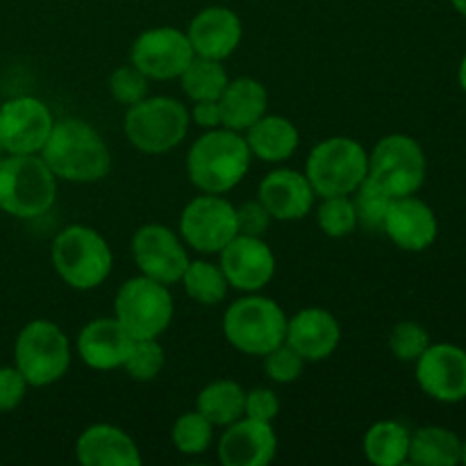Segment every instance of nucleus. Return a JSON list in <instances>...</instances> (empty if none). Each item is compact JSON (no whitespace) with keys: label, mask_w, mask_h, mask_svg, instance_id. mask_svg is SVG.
Returning <instances> with one entry per match:
<instances>
[{"label":"nucleus","mask_w":466,"mask_h":466,"mask_svg":"<svg viewBox=\"0 0 466 466\" xmlns=\"http://www.w3.org/2000/svg\"><path fill=\"white\" fill-rule=\"evenodd\" d=\"M41 159L57 180L91 185L109 176L112 153L96 127L82 118L55 121L48 141L41 148Z\"/></svg>","instance_id":"1"},{"label":"nucleus","mask_w":466,"mask_h":466,"mask_svg":"<svg viewBox=\"0 0 466 466\" xmlns=\"http://www.w3.org/2000/svg\"><path fill=\"white\" fill-rule=\"evenodd\" d=\"M250 159L246 137L228 127H214L191 144L187 176L203 194H228L246 177Z\"/></svg>","instance_id":"2"},{"label":"nucleus","mask_w":466,"mask_h":466,"mask_svg":"<svg viewBox=\"0 0 466 466\" xmlns=\"http://www.w3.org/2000/svg\"><path fill=\"white\" fill-rule=\"evenodd\" d=\"M57 200V177L41 155L0 159V209L14 218H39Z\"/></svg>","instance_id":"3"},{"label":"nucleus","mask_w":466,"mask_h":466,"mask_svg":"<svg viewBox=\"0 0 466 466\" xmlns=\"http://www.w3.org/2000/svg\"><path fill=\"white\" fill-rule=\"evenodd\" d=\"M50 259L57 276L77 291L103 285L114 267V255L105 237L89 226H68L53 239Z\"/></svg>","instance_id":"4"},{"label":"nucleus","mask_w":466,"mask_h":466,"mask_svg":"<svg viewBox=\"0 0 466 466\" xmlns=\"http://www.w3.org/2000/svg\"><path fill=\"white\" fill-rule=\"evenodd\" d=\"M287 314L267 296L255 294L235 300L223 314V335L239 353L264 358L268 350L285 344Z\"/></svg>","instance_id":"5"},{"label":"nucleus","mask_w":466,"mask_h":466,"mask_svg":"<svg viewBox=\"0 0 466 466\" xmlns=\"http://www.w3.org/2000/svg\"><path fill=\"white\" fill-rule=\"evenodd\" d=\"M189 123V109L180 100L171 96H146L127 107L123 132L141 153L164 155L185 141Z\"/></svg>","instance_id":"6"},{"label":"nucleus","mask_w":466,"mask_h":466,"mask_svg":"<svg viewBox=\"0 0 466 466\" xmlns=\"http://www.w3.org/2000/svg\"><path fill=\"white\" fill-rule=\"evenodd\" d=\"M305 176L314 194L350 196L369 176V153L350 137H330L309 150Z\"/></svg>","instance_id":"7"},{"label":"nucleus","mask_w":466,"mask_h":466,"mask_svg":"<svg viewBox=\"0 0 466 466\" xmlns=\"http://www.w3.org/2000/svg\"><path fill=\"white\" fill-rule=\"evenodd\" d=\"M14 367L30 387H48L62 380L71 367V344L57 323L35 319L14 341Z\"/></svg>","instance_id":"8"},{"label":"nucleus","mask_w":466,"mask_h":466,"mask_svg":"<svg viewBox=\"0 0 466 466\" xmlns=\"http://www.w3.org/2000/svg\"><path fill=\"white\" fill-rule=\"evenodd\" d=\"M176 303L168 285L148 276H135L121 285L114 299V319L132 339H150L168 330Z\"/></svg>","instance_id":"9"},{"label":"nucleus","mask_w":466,"mask_h":466,"mask_svg":"<svg viewBox=\"0 0 466 466\" xmlns=\"http://www.w3.org/2000/svg\"><path fill=\"white\" fill-rule=\"evenodd\" d=\"M426 153L410 135H387L369 155V177L391 198L412 196L426 182Z\"/></svg>","instance_id":"10"},{"label":"nucleus","mask_w":466,"mask_h":466,"mask_svg":"<svg viewBox=\"0 0 466 466\" xmlns=\"http://www.w3.org/2000/svg\"><path fill=\"white\" fill-rule=\"evenodd\" d=\"M239 235L237 208L223 194H203L185 205L180 214V237L196 253H221Z\"/></svg>","instance_id":"11"},{"label":"nucleus","mask_w":466,"mask_h":466,"mask_svg":"<svg viewBox=\"0 0 466 466\" xmlns=\"http://www.w3.org/2000/svg\"><path fill=\"white\" fill-rule=\"evenodd\" d=\"M53 126L50 107L35 96H16L0 105V146L7 155H39Z\"/></svg>","instance_id":"12"},{"label":"nucleus","mask_w":466,"mask_h":466,"mask_svg":"<svg viewBox=\"0 0 466 466\" xmlns=\"http://www.w3.org/2000/svg\"><path fill=\"white\" fill-rule=\"evenodd\" d=\"M187 32L162 25L141 32L130 50V64L139 68L148 80H176L194 59Z\"/></svg>","instance_id":"13"},{"label":"nucleus","mask_w":466,"mask_h":466,"mask_svg":"<svg viewBox=\"0 0 466 466\" xmlns=\"http://www.w3.org/2000/svg\"><path fill=\"white\" fill-rule=\"evenodd\" d=\"M132 258L141 276H148L162 285H177L189 264L185 241L162 223H146L132 235Z\"/></svg>","instance_id":"14"},{"label":"nucleus","mask_w":466,"mask_h":466,"mask_svg":"<svg viewBox=\"0 0 466 466\" xmlns=\"http://www.w3.org/2000/svg\"><path fill=\"white\" fill-rule=\"evenodd\" d=\"M218 267L226 273L232 289L255 294L276 276V255L262 237L237 235L221 248Z\"/></svg>","instance_id":"15"},{"label":"nucleus","mask_w":466,"mask_h":466,"mask_svg":"<svg viewBox=\"0 0 466 466\" xmlns=\"http://www.w3.org/2000/svg\"><path fill=\"white\" fill-rule=\"evenodd\" d=\"M417 382L440 403L466 400V350L455 344H431L417 360Z\"/></svg>","instance_id":"16"},{"label":"nucleus","mask_w":466,"mask_h":466,"mask_svg":"<svg viewBox=\"0 0 466 466\" xmlns=\"http://www.w3.org/2000/svg\"><path fill=\"white\" fill-rule=\"evenodd\" d=\"M278 455V435L268 421L241 417L226 426L218 440L223 466H267Z\"/></svg>","instance_id":"17"},{"label":"nucleus","mask_w":466,"mask_h":466,"mask_svg":"<svg viewBox=\"0 0 466 466\" xmlns=\"http://www.w3.org/2000/svg\"><path fill=\"white\" fill-rule=\"evenodd\" d=\"M382 232L399 248L408 250V253H421L437 241L440 223H437L431 205L423 203L421 198H417L414 194L400 196V198L391 200Z\"/></svg>","instance_id":"18"},{"label":"nucleus","mask_w":466,"mask_h":466,"mask_svg":"<svg viewBox=\"0 0 466 466\" xmlns=\"http://www.w3.org/2000/svg\"><path fill=\"white\" fill-rule=\"evenodd\" d=\"M241 36H244L241 18L230 7L221 5L200 9L187 27V39L194 48V55L218 59V62L228 59L239 48Z\"/></svg>","instance_id":"19"},{"label":"nucleus","mask_w":466,"mask_h":466,"mask_svg":"<svg viewBox=\"0 0 466 466\" xmlns=\"http://www.w3.org/2000/svg\"><path fill=\"white\" fill-rule=\"evenodd\" d=\"M314 198L308 176L294 168H276L258 187V200L276 221H300L312 212Z\"/></svg>","instance_id":"20"},{"label":"nucleus","mask_w":466,"mask_h":466,"mask_svg":"<svg viewBox=\"0 0 466 466\" xmlns=\"http://www.w3.org/2000/svg\"><path fill=\"white\" fill-rule=\"evenodd\" d=\"M285 341L305 362H323L339 349L341 326L328 309L305 308L287 321Z\"/></svg>","instance_id":"21"},{"label":"nucleus","mask_w":466,"mask_h":466,"mask_svg":"<svg viewBox=\"0 0 466 466\" xmlns=\"http://www.w3.org/2000/svg\"><path fill=\"white\" fill-rule=\"evenodd\" d=\"M76 458L82 466H139L141 453L135 440L112 423L85 428L76 441Z\"/></svg>","instance_id":"22"},{"label":"nucleus","mask_w":466,"mask_h":466,"mask_svg":"<svg viewBox=\"0 0 466 466\" xmlns=\"http://www.w3.org/2000/svg\"><path fill=\"white\" fill-rule=\"evenodd\" d=\"M132 337L116 319H94L77 335V355L94 371L121 369Z\"/></svg>","instance_id":"23"},{"label":"nucleus","mask_w":466,"mask_h":466,"mask_svg":"<svg viewBox=\"0 0 466 466\" xmlns=\"http://www.w3.org/2000/svg\"><path fill=\"white\" fill-rule=\"evenodd\" d=\"M218 107H221V127L246 132L268 112V91L255 77H235L223 89Z\"/></svg>","instance_id":"24"},{"label":"nucleus","mask_w":466,"mask_h":466,"mask_svg":"<svg viewBox=\"0 0 466 466\" xmlns=\"http://www.w3.org/2000/svg\"><path fill=\"white\" fill-rule=\"evenodd\" d=\"M246 144L259 162L280 164L299 150L300 132L287 116L267 112L246 130Z\"/></svg>","instance_id":"25"},{"label":"nucleus","mask_w":466,"mask_h":466,"mask_svg":"<svg viewBox=\"0 0 466 466\" xmlns=\"http://www.w3.org/2000/svg\"><path fill=\"white\" fill-rule=\"evenodd\" d=\"M408 462L419 466H455L462 462V440L441 426H426L412 432Z\"/></svg>","instance_id":"26"},{"label":"nucleus","mask_w":466,"mask_h":466,"mask_svg":"<svg viewBox=\"0 0 466 466\" xmlns=\"http://www.w3.org/2000/svg\"><path fill=\"white\" fill-rule=\"evenodd\" d=\"M412 432L400 421H378L364 435V455L376 466H400L408 462Z\"/></svg>","instance_id":"27"},{"label":"nucleus","mask_w":466,"mask_h":466,"mask_svg":"<svg viewBox=\"0 0 466 466\" xmlns=\"http://www.w3.org/2000/svg\"><path fill=\"white\" fill-rule=\"evenodd\" d=\"M246 390L235 380H214L203 387L196 399V410L214 428H226L244 417Z\"/></svg>","instance_id":"28"},{"label":"nucleus","mask_w":466,"mask_h":466,"mask_svg":"<svg viewBox=\"0 0 466 466\" xmlns=\"http://www.w3.org/2000/svg\"><path fill=\"white\" fill-rule=\"evenodd\" d=\"M180 282L187 296L198 305H205V308L223 303L228 289H230V282H228L223 268L218 264L208 262V259H189Z\"/></svg>","instance_id":"29"},{"label":"nucleus","mask_w":466,"mask_h":466,"mask_svg":"<svg viewBox=\"0 0 466 466\" xmlns=\"http://www.w3.org/2000/svg\"><path fill=\"white\" fill-rule=\"evenodd\" d=\"M182 91L189 96L191 100H218L221 98L223 89L230 82L226 66L218 59L198 57L196 55L189 62V66L182 71L180 76Z\"/></svg>","instance_id":"30"},{"label":"nucleus","mask_w":466,"mask_h":466,"mask_svg":"<svg viewBox=\"0 0 466 466\" xmlns=\"http://www.w3.org/2000/svg\"><path fill=\"white\" fill-rule=\"evenodd\" d=\"M214 440V426L198 412H185L171 428V441L182 455L208 453Z\"/></svg>","instance_id":"31"},{"label":"nucleus","mask_w":466,"mask_h":466,"mask_svg":"<svg viewBox=\"0 0 466 466\" xmlns=\"http://www.w3.org/2000/svg\"><path fill=\"white\" fill-rule=\"evenodd\" d=\"M317 223L323 235L344 239L358 230V212L350 196H328L317 208Z\"/></svg>","instance_id":"32"},{"label":"nucleus","mask_w":466,"mask_h":466,"mask_svg":"<svg viewBox=\"0 0 466 466\" xmlns=\"http://www.w3.org/2000/svg\"><path fill=\"white\" fill-rule=\"evenodd\" d=\"M355 205V212H358V223L364 230H382L385 226L387 209L391 205V196L387 194L382 187H378L371 177L367 176V180L358 187V189L350 194Z\"/></svg>","instance_id":"33"},{"label":"nucleus","mask_w":466,"mask_h":466,"mask_svg":"<svg viewBox=\"0 0 466 466\" xmlns=\"http://www.w3.org/2000/svg\"><path fill=\"white\" fill-rule=\"evenodd\" d=\"M127 376L137 382H150L162 373L164 349L155 337L150 339H132L123 367Z\"/></svg>","instance_id":"34"},{"label":"nucleus","mask_w":466,"mask_h":466,"mask_svg":"<svg viewBox=\"0 0 466 466\" xmlns=\"http://www.w3.org/2000/svg\"><path fill=\"white\" fill-rule=\"evenodd\" d=\"M431 344V335L417 321H400L390 332V350L400 362H417Z\"/></svg>","instance_id":"35"},{"label":"nucleus","mask_w":466,"mask_h":466,"mask_svg":"<svg viewBox=\"0 0 466 466\" xmlns=\"http://www.w3.org/2000/svg\"><path fill=\"white\" fill-rule=\"evenodd\" d=\"M109 94L118 105L130 107L148 96V77L132 64L114 68L109 76Z\"/></svg>","instance_id":"36"},{"label":"nucleus","mask_w":466,"mask_h":466,"mask_svg":"<svg viewBox=\"0 0 466 466\" xmlns=\"http://www.w3.org/2000/svg\"><path fill=\"white\" fill-rule=\"evenodd\" d=\"M264 373L271 382H278V385H289V382H296L300 378L305 369V360L291 349L289 344H280L273 350H268L264 355Z\"/></svg>","instance_id":"37"},{"label":"nucleus","mask_w":466,"mask_h":466,"mask_svg":"<svg viewBox=\"0 0 466 466\" xmlns=\"http://www.w3.org/2000/svg\"><path fill=\"white\" fill-rule=\"evenodd\" d=\"M27 380L16 367H0V414L14 412L27 394Z\"/></svg>","instance_id":"38"},{"label":"nucleus","mask_w":466,"mask_h":466,"mask_svg":"<svg viewBox=\"0 0 466 466\" xmlns=\"http://www.w3.org/2000/svg\"><path fill=\"white\" fill-rule=\"evenodd\" d=\"M278 414H280V399H278L276 391L268 390V387H255V390L246 391L244 417L273 423Z\"/></svg>","instance_id":"39"},{"label":"nucleus","mask_w":466,"mask_h":466,"mask_svg":"<svg viewBox=\"0 0 466 466\" xmlns=\"http://www.w3.org/2000/svg\"><path fill=\"white\" fill-rule=\"evenodd\" d=\"M271 214L267 212V208L259 200H246L244 205L237 208V228H239V235L264 237L268 226H271Z\"/></svg>","instance_id":"40"},{"label":"nucleus","mask_w":466,"mask_h":466,"mask_svg":"<svg viewBox=\"0 0 466 466\" xmlns=\"http://www.w3.org/2000/svg\"><path fill=\"white\" fill-rule=\"evenodd\" d=\"M189 118L191 123H196L198 127H205V130L221 127V107H218V100H196L189 112Z\"/></svg>","instance_id":"41"},{"label":"nucleus","mask_w":466,"mask_h":466,"mask_svg":"<svg viewBox=\"0 0 466 466\" xmlns=\"http://www.w3.org/2000/svg\"><path fill=\"white\" fill-rule=\"evenodd\" d=\"M458 80H460V86H462V91H464V94H466V55H464V57H462V62H460Z\"/></svg>","instance_id":"42"},{"label":"nucleus","mask_w":466,"mask_h":466,"mask_svg":"<svg viewBox=\"0 0 466 466\" xmlns=\"http://www.w3.org/2000/svg\"><path fill=\"white\" fill-rule=\"evenodd\" d=\"M451 5L455 7V12H460L462 16H466V0H451Z\"/></svg>","instance_id":"43"},{"label":"nucleus","mask_w":466,"mask_h":466,"mask_svg":"<svg viewBox=\"0 0 466 466\" xmlns=\"http://www.w3.org/2000/svg\"><path fill=\"white\" fill-rule=\"evenodd\" d=\"M462 464H466V440L462 441Z\"/></svg>","instance_id":"44"},{"label":"nucleus","mask_w":466,"mask_h":466,"mask_svg":"<svg viewBox=\"0 0 466 466\" xmlns=\"http://www.w3.org/2000/svg\"><path fill=\"white\" fill-rule=\"evenodd\" d=\"M3 155H5V150H3V146H0V159H3Z\"/></svg>","instance_id":"45"}]
</instances>
